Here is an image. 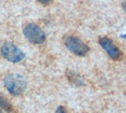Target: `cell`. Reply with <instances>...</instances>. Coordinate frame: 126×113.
Instances as JSON below:
<instances>
[{"label": "cell", "mask_w": 126, "mask_h": 113, "mask_svg": "<svg viewBox=\"0 0 126 113\" xmlns=\"http://www.w3.org/2000/svg\"><path fill=\"white\" fill-rule=\"evenodd\" d=\"M4 85L11 95H21L25 90L26 83L23 77L19 75H9L4 78Z\"/></svg>", "instance_id": "1"}, {"label": "cell", "mask_w": 126, "mask_h": 113, "mask_svg": "<svg viewBox=\"0 0 126 113\" xmlns=\"http://www.w3.org/2000/svg\"><path fill=\"white\" fill-rule=\"evenodd\" d=\"M65 45L71 52L78 56H84L89 52V47L80 38L68 36L64 40Z\"/></svg>", "instance_id": "2"}, {"label": "cell", "mask_w": 126, "mask_h": 113, "mask_svg": "<svg viewBox=\"0 0 126 113\" xmlns=\"http://www.w3.org/2000/svg\"><path fill=\"white\" fill-rule=\"evenodd\" d=\"M23 33L28 40L35 44H43L46 40V35L44 32L40 27L35 23L27 24L24 28Z\"/></svg>", "instance_id": "3"}, {"label": "cell", "mask_w": 126, "mask_h": 113, "mask_svg": "<svg viewBox=\"0 0 126 113\" xmlns=\"http://www.w3.org/2000/svg\"><path fill=\"white\" fill-rule=\"evenodd\" d=\"M1 53L6 59L11 63H19L25 56V53L11 42H6L2 45Z\"/></svg>", "instance_id": "4"}, {"label": "cell", "mask_w": 126, "mask_h": 113, "mask_svg": "<svg viewBox=\"0 0 126 113\" xmlns=\"http://www.w3.org/2000/svg\"><path fill=\"white\" fill-rule=\"evenodd\" d=\"M98 42H99L100 46L106 51V52L109 55V56L112 59L119 60L121 58L122 53L121 52V50L117 48L116 44L110 38L106 37H100Z\"/></svg>", "instance_id": "5"}, {"label": "cell", "mask_w": 126, "mask_h": 113, "mask_svg": "<svg viewBox=\"0 0 126 113\" xmlns=\"http://www.w3.org/2000/svg\"><path fill=\"white\" fill-rule=\"evenodd\" d=\"M0 108L9 113H12V112L14 113V112L13 105H12L10 103V101L2 94H1V93H0Z\"/></svg>", "instance_id": "6"}, {"label": "cell", "mask_w": 126, "mask_h": 113, "mask_svg": "<svg viewBox=\"0 0 126 113\" xmlns=\"http://www.w3.org/2000/svg\"><path fill=\"white\" fill-rule=\"evenodd\" d=\"M67 77H68L69 80L71 81V83H73L74 85H78V86H82V85H84L82 79L78 75H77L74 72L69 71V73L67 74Z\"/></svg>", "instance_id": "7"}, {"label": "cell", "mask_w": 126, "mask_h": 113, "mask_svg": "<svg viewBox=\"0 0 126 113\" xmlns=\"http://www.w3.org/2000/svg\"><path fill=\"white\" fill-rule=\"evenodd\" d=\"M55 113H67L66 109L65 108V107L63 106H59L57 108L56 111H55Z\"/></svg>", "instance_id": "8"}, {"label": "cell", "mask_w": 126, "mask_h": 113, "mask_svg": "<svg viewBox=\"0 0 126 113\" xmlns=\"http://www.w3.org/2000/svg\"><path fill=\"white\" fill-rule=\"evenodd\" d=\"M37 1L39 2H40L43 5H48L49 3H50V2L52 1V0H37Z\"/></svg>", "instance_id": "9"}, {"label": "cell", "mask_w": 126, "mask_h": 113, "mask_svg": "<svg viewBox=\"0 0 126 113\" xmlns=\"http://www.w3.org/2000/svg\"><path fill=\"white\" fill-rule=\"evenodd\" d=\"M0 113H3V112H2L1 110H0Z\"/></svg>", "instance_id": "10"}]
</instances>
